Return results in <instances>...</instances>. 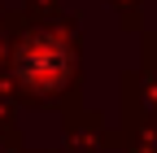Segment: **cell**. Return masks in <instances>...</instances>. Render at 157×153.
Masks as SVG:
<instances>
[{
	"mask_svg": "<svg viewBox=\"0 0 157 153\" xmlns=\"http://www.w3.org/2000/svg\"><path fill=\"white\" fill-rule=\"evenodd\" d=\"M13 74L31 92H57L70 79V48L57 35H31L13 53Z\"/></svg>",
	"mask_w": 157,
	"mask_h": 153,
	"instance_id": "obj_1",
	"label": "cell"
}]
</instances>
